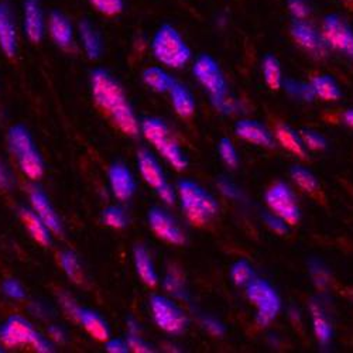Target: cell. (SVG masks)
Returning a JSON list of instances; mask_svg holds the SVG:
<instances>
[{"instance_id":"1","label":"cell","mask_w":353,"mask_h":353,"mask_svg":"<svg viewBox=\"0 0 353 353\" xmlns=\"http://www.w3.org/2000/svg\"><path fill=\"white\" fill-rule=\"evenodd\" d=\"M91 83L95 102L112 117L114 125L128 136H137L140 126L122 86L105 70H95Z\"/></svg>"},{"instance_id":"2","label":"cell","mask_w":353,"mask_h":353,"mask_svg":"<svg viewBox=\"0 0 353 353\" xmlns=\"http://www.w3.org/2000/svg\"><path fill=\"white\" fill-rule=\"evenodd\" d=\"M179 196L187 219L195 226L208 223L218 214L215 198L192 181H180Z\"/></svg>"},{"instance_id":"3","label":"cell","mask_w":353,"mask_h":353,"mask_svg":"<svg viewBox=\"0 0 353 353\" xmlns=\"http://www.w3.org/2000/svg\"><path fill=\"white\" fill-rule=\"evenodd\" d=\"M156 60L168 68H183L191 58V50L172 26H161L152 43Z\"/></svg>"},{"instance_id":"4","label":"cell","mask_w":353,"mask_h":353,"mask_svg":"<svg viewBox=\"0 0 353 353\" xmlns=\"http://www.w3.org/2000/svg\"><path fill=\"white\" fill-rule=\"evenodd\" d=\"M141 132L144 137L149 140L157 152L175 168V170H184L188 164L187 157L184 152L181 150V147L179 145L174 139L170 137L168 128L165 123L160 119H145L141 123Z\"/></svg>"},{"instance_id":"5","label":"cell","mask_w":353,"mask_h":353,"mask_svg":"<svg viewBox=\"0 0 353 353\" xmlns=\"http://www.w3.org/2000/svg\"><path fill=\"white\" fill-rule=\"evenodd\" d=\"M8 139L10 150L17 157L21 171L30 180L41 179L44 174V164L28 132L23 126H14L10 129Z\"/></svg>"},{"instance_id":"6","label":"cell","mask_w":353,"mask_h":353,"mask_svg":"<svg viewBox=\"0 0 353 353\" xmlns=\"http://www.w3.org/2000/svg\"><path fill=\"white\" fill-rule=\"evenodd\" d=\"M246 296L257 310L256 322L259 327H269L281 310V300L277 291L261 279H253L246 285Z\"/></svg>"},{"instance_id":"7","label":"cell","mask_w":353,"mask_h":353,"mask_svg":"<svg viewBox=\"0 0 353 353\" xmlns=\"http://www.w3.org/2000/svg\"><path fill=\"white\" fill-rule=\"evenodd\" d=\"M0 342L6 347H19L30 345L40 353L52 352L51 343L41 336L28 321L21 316H10L0 328Z\"/></svg>"},{"instance_id":"8","label":"cell","mask_w":353,"mask_h":353,"mask_svg":"<svg viewBox=\"0 0 353 353\" xmlns=\"http://www.w3.org/2000/svg\"><path fill=\"white\" fill-rule=\"evenodd\" d=\"M192 72L198 82L208 91L212 102L228 97L225 77L212 57L207 54L199 55L192 67Z\"/></svg>"},{"instance_id":"9","label":"cell","mask_w":353,"mask_h":353,"mask_svg":"<svg viewBox=\"0 0 353 353\" xmlns=\"http://www.w3.org/2000/svg\"><path fill=\"white\" fill-rule=\"evenodd\" d=\"M153 319L156 325L167 334L180 335L185 331L188 319L184 311L163 296H153L150 300Z\"/></svg>"},{"instance_id":"10","label":"cell","mask_w":353,"mask_h":353,"mask_svg":"<svg viewBox=\"0 0 353 353\" xmlns=\"http://www.w3.org/2000/svg\"><path fill=\"white\" fill-rule=\"evenodd\" d=\"M264 198H266V203L272 212L284 219L288 225H297L300 222L301 211L297 198L287 184L277 183L272 185Z\"/></svg>"},{"instance_id":"11","label":"cell","mask_w":353,"mask_h":353,"mask_svg":"<svg viewBox=\"0 0 353 353\" xmlns=\"http://www.w3.org/2000/svg\"><path fill=\"white\" fill-rule=\"evenodd\" d=\"M322 36L330 47L353 57V30L342 17L330 14L323 19Z\"/></svg>"},{"instance_id":"12","label":"cell","mask_w":353,"mask_h":353,"mask_svg":"<svg viewBox=\"0 0 353 353\" xmlns=\"http://www.w3.org/2000/svg\"><path fill=\"white\" fill-rule=\"evenodd\" d=\"M291 37L301 48L316 57H325L328 52V43L322 33L305 20H294L290 28Z\"/></svg>"},{"instance_id":"13","label":"cell","mask_w":353,"mask_h":353,"mask_svg":"<svg viewBox=\"0 0 353 353\" xmlns=\"http://www.w3.org/2000/svg\"><path fill=\"white\" fill-rule=\"evenodd\" d=\"M150 228L157 236L171 245H183L185 242L184 232L176 222L163 210L153 208L149 212Z\"/></svg>"},{"instance_id":"14","label":"cell","mask_w":353,"mask_h":353,"mask_svg":"<svg viewBox=\"0 0 353 353\" xmlns=\"http://www.w3.org/2000/svg\"><path fill=\"white\" fill-rule=\"evenodd\" d=\"M30 202L33 211L41 218V221L50 228L51 232L60 234L63 232V226H61V221L58 218V215L55 214L52 205L50 203L47 195L40 190V188H30Z\"/></svg>"},{"instance_id":"15","label":"cell","mask_w":353,"mask_h":353,"mask_svg":"<svg viewBox=\"0 0 353 353\" xmlns=\"http://www.w3.org/2000/svg\"><path fill=\"white\" fill-rule=\"evenodd\" d=\"M109 184L116 199L128 201L134 192V180L132 172L123 164H113L109 168Z\"/></svg>"},{"instance_id":"16","label":"cell","mask_w":353,"mask_h":353,"mask_svg":"<svg viewBox=\"0 0 353 353\" xmlns=\"http://www.w3.org/2000/svg\"><path fill=\"white\" fill-rule=\"evenodd\" d=\"M0 48L10 58L17 52V32L10 6L6 2L0 3Z\"/></svg>"},{"instance_id":"17","label":"cell","mask_w":353,"mask_h":353,"mask_svg":"<svg viewBox=\"0 0 353 353\" xmlns=\"http://www.w3.org/2000/svg\"><path fill=\"white\" fill-rule=\"evenodd\" d=\"M24 33L33 43H40L44 37V16L40 0L24 2Z\"/></svg>"},{"instance_id":"18","label":"cell","mask_w":353,"mask_h":353,"mask_svg":"<svg viewBox=\"0 0 353 353\" xmlns=\"http://www.w3.org/2000/svg\"><path fill=\"white\" fill-rule=\"evenodd\" d=\"M234 133L241 139L261 147H273L274 139L273 134L268 130L266 126L256 121H241L234 126Z\"/></svg>"},{"instance_id":"19","label":"cell","mask_w":353,"mask_h":353,"mask_svg":"<svg viewBox=\"0 0 353 353\" xmlns=\"http://www.w3.org/2000/svg\"><path fill=\"white\" fill-rule=\"evenodd\" d=\"M50 36L54 43L61 48H70L74 43V32L72 26L68 19L61 12H51L50 23H48Z\"/></svg>"},{"instance_id":"20","label":"cell","mask_w":353,"mask_h":353,"mask_svg":"<svg viewBox=\"0 0 353 353\" xmlns=\"http://www.w3.org/2000/svg\"><path fill=\"white\" fill-rule=\"evenodd\" d=\"M137 163H139V170L143 180L150 187H153L154 190H159L167 183L159 161L149 152L147 150L139 152Z\"/></svg>"},{"instance_id":"21","label":"cell","mask_w":353,"mask_h":353,"mask_svg":"<svg viewBox=\"0 0 353 353\" xmlns=\"http://www.w3.org/2000/svg\"><path fill=\"white\" fill-rule=\"evenodd\" d=\"M310 310H311V318H312L314 335L321 345L327 346L331 342L332 334H334L331 322L318 301H312L310 305Z\"/></svg>"},{"instance_id":"22","label":"cell","mask_w":353,"mask_h":353,"mask_svg":"<svg viewBox=\"0 0 353 353\" xmlns=\"http://www.w3.org/2000/svg\"><path fill=\"white\" fill-rule=\"evenodd\" d=\"M133 260H134L136 272L140 276L141 281L149 287H156L159 283V276L149 252H147L143 246H137L133 253Z\"/></svg>"},{"instance_id":"23","label":"cell","mask_w":353,"mask_h":353,"mask_svg":"<svg viewBox=\"0 0 353 353\" xmlns=\"http://www.w3.org/2000/svg\"><path fill=\"white\" fill-rule=\"evenodd\" d=\"M81 325L85 328V331L90 334L97 341H108L110 336V331L108 323L94 311L81 308V312L78 315V321Z\"/></svg>"},{"instance_id":"24","label":"cell","mask_w":353,"mask_h":353,"mask_svg":"<svg viewBox=\"0 0 353 353\" xmlns=\"http://www.w3.org/2000/svg\"><path fill=\"white\" fill-rule=\"evenodd\" d=\"M20 216L21 221L24 223V226L27 228V230L30 232L32 238L43 245V246H48L51 243V234H50V228L41 221V218L30 210H21L20 211Z\"/></svg>"},{"instance_id":"25","label":"cell","mask_w":353,"mask_h":353,"mask_svg":"<svg viewBox=\"0 0 353 353\" xmlns=\"http://www.w3.org/2000/svg\"><path fill=\"white\" fill-rule=\"evenodd\" d=\"M276 139L277 141L284 147V149L290 153H292L294 156L305 159L307 154V147L303 141L301 134H297L296 130H292L290 126L287 125H279L276 128Z\"/></svg>"},{"instance_id":"26","label":"cell","mask_w":353,"mask_h":353,"mask_svg":"<svg viewBox=\"0 0 353 353\" xmlns=\"http://www.w3.org/2000/svg\"><path fill=\"white\" fill-rule=\"evenodd\" d=\"M78 28H79V37L88 58L97 60V58H99L102 54V41L98 32L88 20H82Z\"/></svg>"},{"instance_id":"27","label":"cell","mask_w":353,"mask_h":353,"mask_svg":"<svg viewBox=\"0 0 353 353\" xmlns=\"http://www.w3.org/2000/svg\"><path fill=\"white\" fill-rule=\"evenodd\" d=\"M170 95H171V102L176 114H180L181 117L192 116L195 110V102L191 92L184 85L175 81L170 90Z\"/></svg>"},{"instance_id":"28","label":"cell","mask_w":353,"mask_h":353,"mask_svg":"<svg viewBox=\"0 0 353 353\" xmlns=\"http://www.w3.org/2000/svg\"><path fill=\"white\" fill-rule=\"evenodd\" d=\"M312 90L322 101H338L341 98V90L336 81L330 75H318L311 81Z\"/></svg>"},{"instance_id":"29","label":"cell","mask_w":353,"mask_h":353,"mask_svg":"<svg viewBox=\"0 0 353 353\" xmlns=\"http://www.w3.org/2000/svg\"><path fill=\"white\" fill-rule=\"evenodd\" d=\"M143 81L156 92H170L175 82L164 70L159 67L145 68L143 72Z\"/></svg>"},{"instance_id":"30","label":"cell","mask_w":353,"mask_h":353,"mask_svg":"<svg viewBox=\"0 0 353 353\" xmlns=\"http://www.w3.org/2000/svg\"><path fill=\"white\" fill-rule=\"evenodd\" d=\"M261 70H263V77L264 81H266L268 86L272 91H277L283 86V72H281V65L279 63L277 58L272 54H268L263 58L261 63Z\"/></svg>"},{"instance_id":"31","label":"cell","mask_w":353,"mask_h":353,"mask_svg":"<svg viewBox=\"0 0 353 353\" xmlns=\"http://www.w3.org/2000/svg\"><path fill=\"white\" fill-rule=\"evenodd\" d=\"M58 257H60V264H61L64 273L74 283L82 284L83 283V273H82L81 264L78 261V257L72 252H70V250L60 253V256H58Z\"/></svg>"},{"instance_id":"32","label":"cell","mask_w":353,"mask_h":353,"mask_svg":"<svg viewBox=\"0 0 353 353\" xmlns=\"http://www.w3.org/2000/svg\"><path fill=\"white\" fill-rule=\"evenodd\" d=\"M291 176L292 180L296 181V184L305 192H314L315 190H318V181L315 179V175L308 171L307 168L301 167V165H292L291 170Z\"/></svg>"},{"instance_id":"33","label":"cell","mask_w":353,"mask_h":353,"mask_svg":"<svg viewBox=\"0 0 353 353\" xmlns=\"http://www.w3.org/2000/svg\"><path fill=\"white\" fill-rule=\"evenodd\" d=\"M283 85L285 86V91L294 98L303 99L305 102H311L316 98L311 82L305 83V82H299L294 79H285V82H283Z\"/></svg>"},{"instance_id":"34","label":"cell","mask_w":353,"mask_h":353,"mask_svg":"<svg viewBox=\"0 0 353 353\" xmlns=\"http://www.w3.org/2000/svg\"><path fill=\"white\" fill-rule=\"evenodd\" d=\"M230 279L236 285H248L254 279L253 268L246 260H238L230 268Z\"/></svg>"},{"instance_id":"35","label":"cell","mask_w":353,"mask_h":353,"mask_svg":"<svg viewBox=\"0 0 353 353\" xmlns=\"http://www.w3.org/2000/svg\"><path fill=\"white\" fill-rule=\"evenodd\" d=\"M164 288L176 299H185L184 279L176 269H171L164 279Z\"/></svg>"},{"instance_id":"36","label":"cell","mask_w":353,"mask_h":353,"mask_svg":"<svg viewBox=\"0 0 353 353\" xmlns=\"http://www.w3.org/2000/svg\"><path fill=\"white\" fill-rule=\"evenodd\" d=\"M91 5L105 16H117L123 12V0H90Z\"/></svg>"},{"instance_id":"37","label":"cell","mask_w":353,"mask_h":353,"mask_svg":"<svg viewBox=\"0 0 353 353\" xmlns=\"http://www.w3.org/2000/svg\"><path fill=\"white\" fill-rule=\"evenodd\" d=\"M219 154H221V159L223 160V163L230 167V168H234L238 165L239 163V157H238V153H236V149H234V145L232 144V141L226 137L221 139L219 141Z\"/></svg>"},{"instance_id":"38","label":"cell","mask_w":353,"mask_h":353,"mask_svg":"<svg viewBox=\"0 0 353 353\" xmlns=\"http://www.w3.org/2000/svg\"><path fill=\"white\" fill-rule=\"evenodd\" d=\"M103 222H105V225H108L110 228L122 229L126 226L128 218H126V214L123 212V210L117 208V207H109L103 211Z\"/></svg>"},{"instance_id":"39","label":"cell","mask_w":353,"mask_h":353,"mask_svg":"<svg viewBox=\"0 0 353 353\" xmlns=\"http://www.w3.org/2000/svg\"><path fill=\"white\" fill-rule=\"evenodd\" d=\"M310 273H311V279L314 281V284L323 290L327 288V285L330 284V272L327 270V268L322 266L321 261L312 260L310 263Z\"/></svg>"},{"instance_id":"40","label":"cell","mask_w":353,"mask_h":353,"mask_svg":"<svg viewBox=\"0 0 353 353\" xmlns=\"http://www.w3.org/2000/svg\"><path fill=\"white\" fill-rule=\"evenodd\" d=\"M303 141L305 147H308L310 150H323L327 147V140L322 134L314 130H303L301 132Z\"/></svg>"},{"instance_id":"41","label":"cell","mask_w":353,"mask_h":353,"mask_svg":"<svg viewBox=\"0 0 353 353\" xmlns=\"http://www.w3.org/2000/svg\"><path fill=\"white\" fill-rule=\"evenodd\" d=\"M287 6L294 20H305L311 13L307 0H287Z\"/></svg>"},{"instance_id":"42","label":"cell","mask_w":353,"mask_h":353,"mask_svg":"<svg viewBox=\"0 0 353 353\" xmlns=\"http://www.w3.org/2000/svg\"><path fill=\"white\" fill-rule=\"evenodd\" d=\"M263 219H264V223L268 225V228L274 233L277 234L288 233V223L280 216H277L276 214H264Z\"/></svg>"},{"instance_id":"43","label":"cell","mask_w":353,"mask_h":353,"mask_svg":"<svg viewBox=\"0 0 353 353\" xmlns=\"http://www.w3.org/2000/svg\"><path fill=\"white\" fill-rule=\"evenodd\" d=\"M126 342L129 345V349L133 350V352H137V353H150V352H153L152 345L147 343L140 336V334H129Z\"/></svg>"},{"instance_id":"44","label":"cell","mask_w":353,"mask_h":353,"mask_svg":"<svg viewBox=\"0 0 353 353\" xmlns=\"http://www.w3.org/2000/svg\"><path fill=\"white\" fill-rule=\"evenodd\" d=\"M3 291H5L6 296H9L13 300H23L24 296H26L24 288L21 287V284L16 280H12V279L6 280L3 283Z\"/></svg>"},{"instance_id":"45","label":"cell","mask_w":353,"mask_h":353,"mask_svg":"<svg viewBox=\"0 0 353 353\" xmlns=\"http://www.w3.org/2000/svg\"><path fill=\"white\" fill-rule=\"evenodd\" d=\"M218 187H219V191L226 198H230V199H241L242 198V191L236 185H234L232 181H229L226 179H221L218 181Z\"/></svg>"},{"instance_id":"46","label":"cell","mask_w":353,"mask_h":353,"mask_svg":"<svg viewBox=\"0 0 353 353\" xmlns=\"http://www.w3.org/2000/svg\"><path fill=\"white\" fill-rule=\"evenodd\" d=\"M202 325L205 330H207V332H210L214 336H222L225 334L223 323L212 316H205L202 319Z\"/></svg>"},{"instance_id":"47","label":"cell","mask_w":353,"mask_h":353,"mask_svg":"<svg viewBox=\"0 0 353 353\" xmlns=\"http://www.w3.org/2000/svg\"><path fill=\"white\" fill-rule=\"evenodd\" d=\"M60 303H61L63 310L65 311V314L70 318H72L74 321H78V315L81 312V307L77 305V303L70 296H67V294H61V296H60Z\"/></svg>"},{"instance_id":"48","label":"cell","mask_w":353,"mask_h":353,"mask_svg":"<svg viewBox=\"0 0 353 353\" xmlns=\"http://www.w3.org/2000/svg\"><path fill=\"white\" fill-rule=\"evenodd\" d=\"M212 103H214V106H215L219 112L226 113V114L238 112L239 108H241L239 102H236L234 99H228V97H225V98H222V99H219V101H215V102H212Z\"/></svg>"},{"instance_id":"49","label":"cell","mask_w":353,"mask_h":353,"mask_svg":"<svg viewBox=\"0 0 353 353\" xmlns=\"http://www.w3.org/2000/svg\"><path fill=\"white\" fill-rule=\"evenodd\" d=\"M106 350L110 353H126L129 349L128 342L122 339H112L106 343Z\"/></svg>"},{"instance_id":"50","label":"cell","mask_w":353,"mask_h":353,"mask_svg":"<svg viewBox=\"0 0 353 353\" xmlns=\"http://www.w3.org/2000/svg\"><path fill=\"white\" fill-rule=\"evenodd\" d=\"M156 191H157L159 196H160L167 205H172V203L175 202V192H174V190L171 188V185H168L167 183H165L163 187H160L159 190H156Z\"/></svg>"},{"instance_id":"51","label":"cell","mask_w":353,"mask_h":353,"mask_svg":"<svg viewBox=\"0 0 353 353\" xmlns=\"http://www.w3.org/2000/svg\"><path fill=\"white\" fill-rule=\"evenodd\" d=\"M48 335H50V338H51L52 341H55V342H64V339H65L63 330H60V328L55 327V325H52V327L48 328Z\"/></svg>"},{"instance_id":"52","label":"cell","mask_w":353,"mask_h":353,"mask_svg":"<svg viewBox=\"0 0 353 353\" xmlns=\"http://www.w3.org/2000/svg\"><path fill=\"white\" fill-rule=\"evenodd\" d=\"M9 187V175L5 170V165L0 163V188H8Z\"/></svg>"},{"instance_id":"53","label":"cell","mask_w":353,"mask_h":353,"mask_svg":"<svg viewBox=\"0 0 353 353\" xmlns=\"http://www.w3.org/2000/svg\"><path fill=\"white\" fill-rule=\"evenodd\" d=\"M343 121L347 126H350L353 129V109H347L343 114Z\"/></svg>"}]
</instances>
